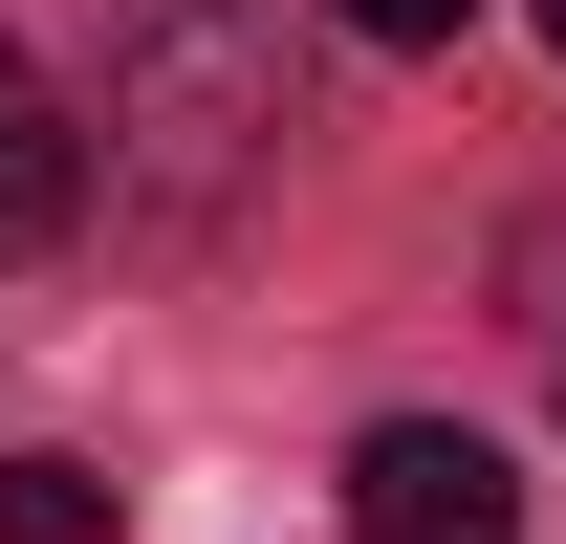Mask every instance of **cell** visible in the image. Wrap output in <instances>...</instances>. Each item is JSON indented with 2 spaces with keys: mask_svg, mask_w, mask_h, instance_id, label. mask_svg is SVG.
I'll return each instance as SVG.
<instances>
[{
  "mask_svg": "<svg viewBox=\"0 0 566 544\" xmlns=\"http://www.w3.org/2000/svg\"><path fill=\"white\" fill-rule=\"evenodd\" d=\"M349 544H523V458L480 414H370L349 436Z\"/></svg>",
  "mask_w": 566,
  "mask_h": 544,
  "instance_id": "cell-2",
  "label": "cell"
},
{
  "mask_svg": "<svg viewBox=\"0 0 566 544\" xmlns=\"http://www.w3.org/2000/svg\"><path fill=\"white\" fill-rule=\"evenodd\" d=\"M327 22H349V44H458L480 0H327Z\"/></svg>",
  "mask_w": 566,
  "mask_h": 544,
  "instance_id": "cell-5",
  "label": "cell"
},
{
  "mask_svg": "<svg viewBox=\"0 0 566 544\" xmlns=\"http://www.w3.org/2000/svg\"><path fill=\"white\" fill-rule=\"evenodd\" d=\"M66 218H87V132H66V87L0 44V262H44Z\"/></svg>",
  "mask_w": 566,
  "mask_h": 544,
  "instance_id": "cell-3",
  "label": "cell"
},
{
  "mask_svg": "<svg viewBox=\"0 0 566 544\" xmlns=\"http://www.w3.org/2000/svg\"><path fill=\"white\" fill-rule=\"evenodd\" d=\"M305 87H283V22L262 0H153V44L109 66V175H132L153 240H218V218L283 175Z\"/></svg>",
  "mask_w": 566,
  "mask_h": 544,
  "instance_id": "cell-1",
  "label": "cell"
},
{
  "mask_svg": "<svg viewBox=\"0 0 566 544\" xmlns=\"http://www.w3.org/2000/svg\"><path fill=\"white\" fill-rule=\"evenodd\" d=\"M545 44H566V0H545Z\"/></svg>",
  "mask_w": 566,
  "mask_h": 544,
  "instance_id": "cell-6",
  "label": "cell"
},
{
  "mask_svg": "<svg viewBox=\"0 0 566 544\" xmlns=\"http://www.w3.org/2000/svg\"><path fill=\"white\" fill-rule=\"evenodd\" d=\"M0 544H109V479L87 458H0Z\"/></svg>",
  "mask_w": 566,
  "mask_h": 544,
  "instance_id": "cell-4",
  "label": "cell"
}]
</instances>
